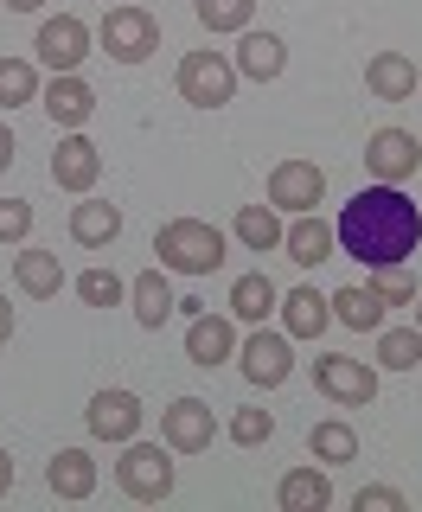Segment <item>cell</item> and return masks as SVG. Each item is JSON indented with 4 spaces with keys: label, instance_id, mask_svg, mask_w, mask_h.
I'll return each mask as SVG.
<instances>
[{
    "label": "cell",
    "instance_id": "obj_37",
    "mask_svg": "<svg viewBox=\"0 0 422 512\" xmlns=\"http://www.w3.org/2000/svg\"><path fill=\"white\" fill-rule=\"evenodd\" d=\"M13 154H20V148H13V128H7V122H0V173H7V167H13Z\"/></svg>",
    "mask_w": 422,
    "mask_h": 512
},
{
    "label": "cell",
    "instance_id": "obj_28",
    "mask_svg": "<svg viewBox=\"0 0 422 512\" xmlns=\"http://www.w3.org/2000/svg\"><path fill=\"white\" fill-rule=\"evenodd\" d=\"M231 231H237V244H250L256 256H269V250H282V231H288V224H282L275 205H243Z\"/></svg>",
    "mask_w": 422,
    "mask_h": 512
},
{
    "label": "cell",
    "instance_id": "obj_29",
    "mask_svg": "<svg viewBox=\"0 0 422 512\" xmlns=\"http://www.w3.org/2000/svg\"><path fill=\"white\" fill-rule=\"evenodd\" d=\"M378 365L384 372H416L422 365V327H378Z\"/></svg>",
    "mask_w": 422,
    "mask_h": 512
},
{
    "label": "cell",
    "instance_id": "obj_30",
    "mask_svg": "<svg viewBox=\"0 0 422 512\" xmlns=\"http://www.w3.org/2000/svg\"><path fill=\"white\" fill-rule=\"evenodd\" d=\"M39 64L32 58H0V109H20V103H39Z\"/></svg>",
    "mask_w": 422,
    "mask_h": 512
},
{
    "label": "cell",
    "instance_id": "obj_16",
    "mask_svg": "<svg viewBox=\"0 0 422 512\" xmlns=\"http://www.w3.org/2000/svg\"><path fill=\"white\" fill-rule=\"evenodd\" d=\"M231 352H237V320L231 314H192L186 320V359L192 365L211 372V365H224Z\"/></svg>",
    "mask_w": 422,
    "mask_h": 512
},
{
    "label": "cell",
    "instance_id": "obj_25",
    "mask_svg": "<svg viewBox=\"0 0 422 512\" xmlns=\"http://www.w3.org/2000/svg\"><path fill=\"white\" fill-rule=\"evenodd\" d=\"M307 455H314L320 468H346V461H359V429H352L346 416H327V423L307 429Z\"/></svg>",
    "mask_w": 422,
    "mask_h": 512
},
{
    "label": "cell",
    "instance_id": "obj_34",
    "mask_svg": "<svg viewBox=\"0 0 422 512\" xmlns=\"http://www.w3.org/2000/svg\"><path fill=\"white\" fill-rule=\"evenodd\" d=\"M26 237H32V205L0 199V244H26Z\"/></svg>",
    "mask_w": 422,
    "mask_h": 512
},
{
    "label": "cell",
    "instance_id": "obj_12",
    "mask_svg": "<svg viewBox=\"0 0 422 512\" xmlns=\"http://www.w3.org/2000/svg\"><path fill=\"white\" fill-rule=\"evenodd\" d=\"M320 199H327V167H314V160H275V173H269L275 212H314Z\"/></svg>",
    "mask_w": 422,
    "mask_h": 512
},
{
    "label": "cell",
    "instance_id": "obj_27",
    "mask_svg": "<svg viewBox=\"0 0 422 512\" xmlns=\"http://www.w3.org/2000/svg\"><path fill=\"white\" fill-rule=\"evenodd\" d=\"M275 500H282V512H327L333 506V480H327V468H295V474H282Z\"/></svg>",
    "mask_w": 422,
    "mask_h": 512
},
{
    "label": "cell",
    "instance_id": "obj_33",
    "mask_svg": "<svg viewBox=\"0 0 422 512\" xmlns=\"http://www.w3.org/2000/svg\"><path fill=\"white\" fill-rule=\"evenodd\" d=\"M269 436H275V416H269V410H237V416H231V442L263 448Z\"/></svg>",
    "mask_w": 422,
    "mask_h": 512
},
{
    "label": "cell",
    "instance_id": "obj_8",
    "mask_svg": "<svg viewBox=\"0 0 422 512\" xmlns=\"http://www.w3.org/2000/svg\"><path fill=\"white\" fill-rule=\"evenodd\" d=\"M211 436H218V416H211L205 397H173V404L160 410V442H167L173 455H205Z\"/></svg>",
    "mask_w": 422,
    "mask_h": 512
},
{
    "label": "cell",
    "instance_id": "obj_14",
    "mask_svg": "<svg viewBox=\"0 0 422 512\" xmlns=\"http://www.w3.org/2000/svg\"><path fill=\"white\" fill-rule=\"evenodd\" d=\"M231 64H237V77H250V84H275V77L288 71V45L275 39V32H237V52H231Z\"/></svg>",
    "mask_w": 422,
    "mask_h": 512
},
{
    "label": "cell",
    "instance_id": "obj_41",
    "mask_svg": "<svg viewBox=\"0 0 422 512\" xmlns=\"http://www.w3.org/2000/svg\"><path fill=\"white\" fill-rule=\"evenodd\" d=\"M416 327H422V295H416Z\"/></svg>",
    "mask_w": 422,
    "mask_h": 512
},
{
    "label": "cell",
    "instance_id": "obj_20",
    "mask_svg": "<svg viewBox=\"0 0 422 512\" xmlns=\"http://www.w3.org/2000/svg\"><path fill=\"white\" fill-rule=\"evenodd\" d=\"M365 90L378 103H410L416 96V58L410 52H371L365 58Z\"/></svg>",
    "mask_w": 422,
    "mask_h": 512
},
{
    "label": "cell",
    "instance_id": "obj_3",
    "mask_svg": "<svg viewBox=\"0 0 422 512\" xmlns=\"http://www.w3.org/2000/svg\"><path fill=\"white\" fill-rule=\"evenodd\" d=\"M173 448L167 442H122V461H116V487L128 493L135 506H160L173 500V487H180V474H173Z\"/></svg>",
    "mask_w": 422,
    "mask_h": 512
},
{
    "label": "cell",
    "instance_id": "obj_9",
    "mask_svg": "<svg viewBox=\"0 0 422 512\" xmlns=\"http://www.w3.org/2000/svg\"><path fill=\"white\" fill-rule=\"evenodd\" d=\"M237 365H243V378H250L256 391H275V384H288V378H295V352H288V333L256 327L250 340L237 346Z\"/></svg>",
    "mask_w": 422,
    "mask_h": 512
},
{
    "label": "cell",
    "instance_id": "obj_6",
    "mask_svg": "<svg viewBox=\"0 0 422 512\" xmlns=\"http://www.w3.org/2000/svg\"><path fill=\"white\" fill-rule=\"evenodd\" d=\"M314 391L333 397L339 410H365L371 397H378V372H371L365 359H352V352H320L314 359Z\"/></svg>",
    "mask_w": 422,
    "mask_h": 512
},
{
    "label": "cell",
    "instance_id": "obj_26",
    "mask_svg": "<svg viewBox=\"0 0 422 512\" xmlns=\"http://www.w3.org/2000/svg\"><path fill=\"white\" fill-rule=\"evenodd\" d=\"M275 301H282V288H275L263 269H250V276L231 282V320H243V327H263L275 314Z\"/></svg>",
    "mask_w": 422,
    "mask_h": 512
},
{
    "label": "cell",
    "instance_id": "obj_15",
    "mask_svg": "<svg viewBox=\"0 0 422 512\" xmlns=\"http://www.w3.org/2000/svg\"><path fill=\"white\" fill-rule=\"evenodd\" d=\"M122 237V205L96 199V192H84V199L71 205V244L77 250H109Z\"/></svg>",
    "mask_w": 422,
    "mask_h": 512
},
{
    "label": "cell",
    "instance_id": "obj_36",
    "mask_svg": "<svg viewBox=\"0 0 422 512\" xmlns=\"http://www.w3.org/2000/svg\"><path fill=\"white\" fill-rule=\"evenodd\" d=\"M371 288H378L391 308H403V301H416V282L410 276H397V269H371Z\"/></svg>",
    "mask_w": 422,
    "mask_h": 512
},
{
    "label": "cell",
    "instance_id": "obj_24",
    "mask_svg": "<svg viewBox=\"0 0 422 512\" xmlns=\"http://www.w3.org/2000/svg\"><path fill=\"white\" fill-rule=\"evenodd\" d=\"M327 301H333V320H339V327H352V333H378V327H384V308H391V301H384L371 282H359V288H333Z\"/></svg>",
    "mask_w": 422,
    "mask_h": 512
},
{
    "label": "cell",
    "instance_id": "obj_1",
    "mask_svg": "<svg viewBox=\"0 0 422 512\" xmlns=\"http://www.w3.org/2000/svg\"><path fill=\"white\" fill-rule=\"evenodd\" d=\"M333 237L346 256H359L365 269H397L403 256H416L422 244V205L403 186H365L352 192V205L333 218Z\"/></svg>",
    "mask_w": 422,
    "mask_h": 512
},
{
    "label": "cell",
    "instance_id": "obj_18",
    "mask_svg": "<svg viewBox=\"0 0 422 512\" xmlns=\"http://www.w3.org/2000/svg\"><path fill=\"white\" fill-rule=\"evenodd\" d=\"M282 250H288V263H301V269H320V263H333L339 237H333V224L320 218V212H295V224L282 231Z\"/></svg>",
    "mask_w": 422,
    "mask_h": 512
},
{
    "label": "cell",
    "instance_id": "obj_39",
    "mask_svg": "<svg viewBox=\"0 0 422 512\" xmlns=\"http://www.w3.org/2000/svg\"><path fill=\"white\" fill-rule=\"evenodd\" d=\"M13 340V308H7V295H0V346Z\"/></svg>",
    "mask_w": 422,
    "mask_h": 512
},
{
    "label": "cell",
    "instance_id": "obj_40",
    "mask_svg": "<svg viewBox=\"0 0 422 512\" xmlns=\"http://www.w3.org/2000/svg\"><path fill=\"white\" fill-rule=\"evenodd\" d=\"M45 0H7V13H39Z\"/></svg>",
    "mask_w": 422,
    "mask_h": 512
},
{
    "label": "cell",
    "instance_id": "obj_11",
    "mask_svg": "<svg viewBox=\"0 0 422 512\" xmlns=\"http://www.w3.org/2000/svg\"><path fill=\"white\" fill-rule=\"evenodd\" d=\"M90 45H96V32L77 20V13H58V20L39 26L32 52H39V64H52V77H64V71H77V64L90 58Z\"/></svg>",
    "mask_w": 422,
    "mask_h": 512
},
{
    "label": "cell",
    "instance_id": "obj_5",
    "mask_svg": "<svg viewBox=\"0 0 422 512\" xmlns=\"http://www.w3.org/2000/svg\"><path fill=\"white\" fill-rule=\"evenodd\" d=\"M173 84H180L192 109H224L237 96V64H231V52H186Z\"/></svg>",
    "mask_w": 422,
    "mask_h": 512
},
{
    "label": "cell",
    "instance_id": "obj_17",
    "mask_svg": "<svg viewBox=\"0 0 422 512\" xmlns=\"http://www.w3.org/2000/svg\"><path fill=\"white\" fill-rule=\"evenodd\" d=\"M39 103H45V116H52L64 135H71V128H84L90 116H96V90L84 84V77L77 71H64V77H52V84L39 90Z\"/></svg>",
    "mask_w": 422,
    "mask_h": 512
},
{
    "label": "cell",
    "instance_id": "obj_21",
    "mask_svg": "<svg viewBox=\"0 0 422 512\" xmlns=\"http://www.w3.org/2000/svg\"><path fill=\"white\" fill-rule=\"evenodd\" d=\"M13 282H20V295H32V301H52L58 288H64V263H58V250L20 244V256H13Z\"/></svg>",
    "mask_w": 422,
    "mask_h": 512
},
{
    "label": "cell",
    "instance_id": "obj_13",
    "mask_svg": "<svg viewBox=\"0 0 422 512\" xmlns=\"http://www.w3.org/2000/svg\"><path fill=\"white\" fill-rule=\"evenodd\" d=\"M141 397L135 391H96L90 397V410H84V429L96 442H135L141 436Z\"/></svg>",
    "mask_w": 422,
    "mask_h": 512
},
{
    "label": "cell",
    "instance_id": "obj_31",
    "mask_svg": "<svg viewBox=\"0 0 422 512\" xmlns=\"http://www.w3.org/2000/svg\"><path fill=\"white\" fill-rule=\"evenodd\" d=\"M192 7H199V26L211 32V39L250 32V20H256V0H192Z\"/></svg>",
    "mask_w": 422,
    "mask_h": 512
},
{
    "label": "cell",
    "instance_id": "obj_2",
    "mask_svg": "<svg viewBox=\"0 0 422 512\" xmlns=\"http://www.w3.org/2000/svg\"><path fill=\"white\" fill-rule=\"evenodd\" d=\"M154 256L173 276H211V269H224V231L205 218H167L154 231Z\"/></svg>",
    "mask_w": 422,
    "mask_h": 512
},
{
    "label": "cell",
    "instance_id": "obj_23",
    "mask_svg": "<svg viewBox=\"0 0 422 512\" xmlns=\"http://www.w3.org/2000/svg\"><path fill=\"white\" fill-rule=\"evenodd\" d=\"M45 487H52L58 500H90V493H96V461H90V448H58V455L45 461Z\"/></svg>",
    "mask_w": 422,
    "mask_h": 512
},
{
    "label": "cell",
    "instance_id": "obj_32",
    "mask_svg": "<svg viewBox=\"0 0 422 512\" xmlns=\"http://www.w3.org/2000/svg\"><path fill=\"white\" fill-rule=\"evenodd\" d=\"M77 295H84V308H116V301H128V282L116 269H84V276H77Z\"/></svg>",
    "mask_w": 422,
    "mask_h": 512
},
{
    "label": "cell",
    "instance_id": "obj_10",
    "mask_svg": "<svg viewBox=\"0 0 422 512\" xmlns=\"http://www.w3.org/2000/svg\"><path fill=\"white\" fill-rule=\"evenodd\" d=\"M96 180H103V148L84 135V128H71V135H58V154H52V186L58 192H96Z\"/></svg>",
    "mask_w": 422,
    "mask_h": 512
},
{
    "label": "cell",
    "instance_id": "obj_22",
    "mask_svg": "<svg viewBox=\"0 0 422 512\" xmlns=\"http://www.w3.org/2000/svg\"><path fill=\"white\" fill-rule=\"evenodd\" d=\"M128 308H135V320L148 333H160L167 327V314L180 308V301H173V282H167V269H141L135 282H128Z\"/></svg>",
    "mask_w": 422,
    "mask_h": 512
},
{
    "label": "cell",
    "instance_id": "obj_4",
    "mask_svg": "<svg viewBox=\"0 0 422 512\" xmlns=\"http://www.w3.org/2000/svg\"><path fill=\"white\" fill-rule=\"evenodd\" d=\"M96 45L116 64H148L160 52V20L148 7H109L103 26H96Z\"/></svg>",
    "mask_w": 422,
    "mask_h": 512
},
{
    "label": "cell",
    "instance_id": "obj_19",
    "mask_svg": "<svg viewBox=\"0 0 422 512\" xmlns=\"http://www.w3.org/2000/svg\"><path fill=\"white\" fill-rule=\"evenodd\" d=\"M275 314H282V333H288V340H320V333L333 327V301L314 295V288H288V295L275 301Z\"/></svg>",
    "mask_w": 422,
    "mask_h": 512
},
{
    "label": "cell",
    "instance_id": "obj_38",
    "mask_svg": "<svg viewBox=\"0 0 422 512\" xmlns=\"http://www.w3.org/2000/svg\"><path fill=\"white\" fill-rule=\"evenodd\" d=\"M7 493H13V455L0 448V500H7Z\"/></svg>",
    "mask_w": 422,
    "mask_h": 512
},
{
    "label": "cell",
    "instance_id": "obj_35",
    "mask_svg": "<svg viewBox=\"0 0 422 512\" xmlns=\"http://www.w3.org/2000/svg\"><path fill=\"white\" fill-rule=\"evenodd\" d=\"M352 506H359V512H410V500H403L397 487H359Z\"/></svg>",
    "mask_w": 422,
    "mask_h": 512
},
{
    "label": "cell",
    "instance_id": "obj_7",
    "mask_svg": "<svg viewBox=\"0 0 422 512\" xmlns=\"http://www.w3.org/2000/svg\"><path fill=\"white\" fill-rule=\"evenodd\" d=\"M416 167H422V141L410 128H371L365 135V173L371 180L403 186V180H416Z\"/></svg>",
    "mask_w": 422,
    "mask_h": 512
}]
</instances>
